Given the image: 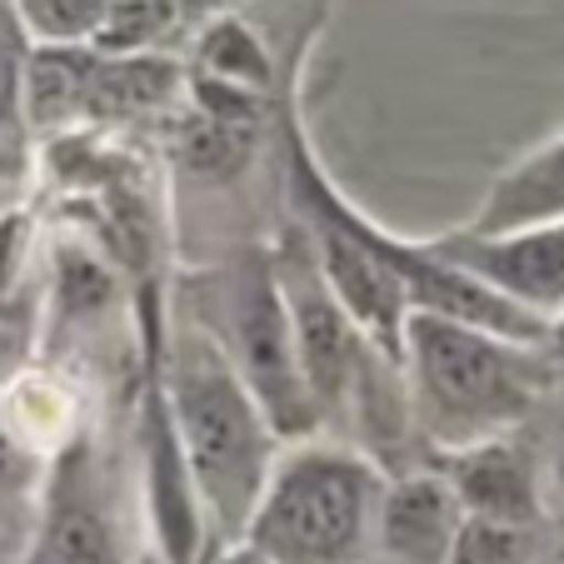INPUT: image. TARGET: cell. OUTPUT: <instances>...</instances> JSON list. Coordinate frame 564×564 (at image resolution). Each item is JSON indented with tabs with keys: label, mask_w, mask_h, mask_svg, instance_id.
I'll use <instances>...</instances> for the list:
<instances>
[{
	"label": "cell",
	"mask_w": 564,
	"mask_h": 564,
	"mask_svg": "<svg viewBox=\"0 0 564 564\" xmlns=\"http://www.w3.org/2000/svg\"><path fill=\"white\" fill-rule=\"evenodd\" d=\"M225 319H230V345L220 340V350L230 355L235 375L256 394V405L265 410L275 440H295V445L310 440L319 430V410L310 400L305 370H300L295 325H290L270 256H250L235 270L230 290H225Z\"/></svg>",
	"instance_id": "obj_4"
},
{
	"label": "cell",
	"mask_w": 564,
	"mask_h": 564,
	"mask_svg": "<svg viewBox=\"0 0 564 564\" xmlns=\"http://www.w3.org/2000/svg\"><path fill=\"white\" fill-rule=\"evenodd\" d=\"M165 400L181 449L191 459L195 490H200L205 520L215 540L235 544L256 514L265 479L280 459V440L270 430L265 410L235 375L230 355L215 335L181 330L171 345V375H165Z\"/></svg>",
	"instance_id": "obj_1"
},
{
	"label": "cell",
	"mask_w": 564,
	"mask_h": 564,
	"mask_svg": "<svg viewBox=\"0 0 564 564\" xmlns=\"http://www.w3.org/2000/svg\"><path fill=\"white\" fill-rule=\"evenodd\" d=\"M140 449H145V510H150V530H155V544H160V560L200 564L220 540H215L210 520H205L191 459H185V449H181V435H175V420H171V400H165V384L160 380H150V390H145Z\"/></svg>",
	"instance_id": "obj_6"
},
{
	"label": "cell",
	"mask_w": 564,
	"mask_h": 564,
	"mask_svg": "<svg viewBox=\"0 0 564 564\" xmlns=\"http://www.w3.org/2000/svg\"><path fill=\"white\" fill-rule=\"evenodd\" d=\"M110 0H15V15L35 45H90Z\"/></svg>",
	"instance_id": "obj_16"
},
{
	"label": "cell",
	"mask_w": 564,
	"mask_h": 564,
	"mask_svg": "<svg viewBox=\"0 0 564 564\" xmlns=\"http://www.w3.org/2000/svg\"><path fill=\"white\" fill-rule=\"evenodd\" d=\"M181 86L165 55H100L90 61V86H86V120H130L160 110Z\"/></svg>",
	"instance_id": "obj_12"
},
{
	"label": "cell",
	"mask_w": 564,
	"mask_h": 564,
	"mask_svg": "<svg viewBox=\"0 0 564 564\" xmlns=\"http://www.w3.org/2000/svg\"><path fill=\"white\" fill-rule=\"evenodd\" d=\"M181 25L175 0H110L106 21L90 35V51L100 55H150L165 35Z\"/></svg>",
	"instance_id": "obj_14"
},
{
	"label": "cell",
	"mask_w": 564,
	"mask_h": 564,
	"mask_svg": "<svg viewBox=\"0 0 564 564\" xmlns=\"http://www.w3.org/2000/svg\"><path fill=\"white\" fill-rule=\"evenodd\" d=\"M200 75L220 80V86H235V90H250V96H265L270 80H275V65H270L265 45L256 41L246 21L235 15H220L200 31Z\"/></svg>",
	"instance_id": "obj_13"
},
{
	"label": "cell",
	"mask_w": 564,
	"mask_h": 564,
	"mask_svg": "<svg viewBox=\"0 0 564 564\" xmlns=\"http://www.w3.org/2000/svg\"><path fill=\"white\" fill-rule=\"evenodd\" d=\"M445 485L455 490L459 510L475 520H505V524H540L544 495L534 459L510 440H485L469 449L445 455Z\"/></svg>",
	"instance_id": "obj_8"
},
{
	"label": "cell",
	"mask_w": 564,
	"mask_h": 564,
	"mask_svg": "<svg viewBox=\"0 0 564 564\" xmlns=\"http://www.w3.org/2000/svg\"><path fill=\"white\" fill-rule=\"evenodd\" d=\"M459 520H465V510L445 485V475L384 479L380 510H375V540L394 564H445Z\"/></svg>",
	"instance_id": "obj_9"
},
{
	"label": "cell",
	"mask_w": 564,
	"mask_h": 564,
	"mask_svg": "<svg viewBox=\"0 0 564 564\" xmlns=\"http://www.w3.org/2000/svg\"><path fill=\"white\" fill-rule=\"evenodd\" d=\"M25 65H31V31L15 6L0 0V160L15 155L25 120Z\"/></svg>",
	"instance_id": "obj_15"
},
{
	"label": "cell",
	"mask_w": 564,
	"mask_h": 564,
	"mask_svg": "<svg viewBox=\"0 0 564 564\" xmlns=\"http://www.w3.org/2000/svg\"><path fill=\"white\" fill-rule=\"evenodd\" d=\"M270 265H275L280 295H285L290 325H295V350H300V370H305V384H310V400H315L319 425H325V415L345 410V400L365 384L370 340L355 330V319L330 295V285H325V275L315 265V250H310V235L300 225L290 230L285 250Z\"/></svg>",
	"instance_id": "obj_5"
},
{
	"label": "cell",
	"mask_w": 564,
	"mask_h": 564,
	"mask_svg": "<svg viewBox=\"0 0 564 564\" xmlns=\"http://www.w3.org/2000/svg\"><path fill=\"white\" fill-rule=\"evenodd\" d=\"M544 355H550L554 370H564V315L550 319V335H544Z\"/></svg>",
	"instance_id": "obj_21"
},
{
	"label": "cell",
	"mask_w": 564,
	"mask_h": 564,
	"mask_svg": "<svg viewBox=\"0 0 564 564\" xmlns=\"http://www.w3.org/2000/svg\"><path fill=\"white\" fill-rule=\"evenodd\" d=\"M210 564H270V560H260L256 550H250V544H220V550H215V560Z\"/></svg>",
	"instance_id": "obj_20"
},
{
	"label": "cell",
	"mask_w": 564,
	"mask_h": 564,
	"mask_svg": "<svg viewBox=\"0 0 564 564\" xmlns=\"http://www.w3.org/2000/svg\"><path fill=\"white\" fill-rule=\"evenodd\" d=\"M449 265H459L465 275L485 280L490 290H500L505 300H514L520 310L540 319L564 315V220L534 225V230L514 235H449V240H430Z\"/></svg>",
	"instance_id": "obj_7"
},
{
	"label": "cell",
	"mask_w": 564,
	"mask_h": 564,
	"mask_svg": "<svg viewBox=\"0 0 564 564\" xmlns=\"http://www.w3.org/2000/svg\"><path fill=\"white\" fill-rule=\"evenodd\" d=\"M380 495L384 475L360 449L300 440L275 459L240 544L270 564H350L375 530Z\"/></svg>",
	"instance_id": "obj_3"
},
{
	"label": "cell",
	"mask_w": 564,
	"mask_h": 564,
	"mask_svg": "<svg viewBox=\"0 0 564 564\" xmlns=\"http://www.w3.org/2000/svg\"><path fill=\"white\" fill-rule=\"evenodd\" d=\"M21 260H25V215L11 210L0 215V305L11 295L15 275H21Z\"/></svg>",
	"instance_id": "obj_18"
},
{
	"label": "cell",
	"mask_w": 564,
	"mask_h": 564,
	"mask_svg": "<svg viewBox=\"0 0 564 564\" xmlns=\"http://www.w3.org/2000/svg\"><path fill=\"white\" fill-rule=\"evenodd\" d=\"M550 485H554V495L564 500V445L554 449V459H550Z\"/></svg>",
	"instance_id": "obj_22"
},
{
	"label": "cell",
	"mask_w": 564,
	"mask_h": 564,
	"mask_svg": "<svg viewBox=\"0 0 564 564\" xmlns=\"http://www.w3.org/2000/svg\"><path fill=\"white\" fill-rule=\"evenodd\" d=\"M230 6H235V0H175L181 21H200V25H210V21H220V15H230Z\"/></svg>",
	"instance_id": "obj_19"
},
{
	"label": "cell",
	"mask_w": 564,
	"mask_h": 564,
	"mask_svg": "<svg viewBox=\"0 0 564 564\" xmlns=\"http://www.w3.org/2000/svg\"><path fill=\"white\" fill-rule=\"evenodd\" d=\"M215 550H220V544H215ZM215 550H210V554H205V560H200V564H210V560H215Z\"/></svg>",
	"instance_id": "obj_23"
},
{
	"label": "cell",
	"mask_w": 564,
	"mask_h": 564,
	"mask_svg": "<svg viewBox=\"0 0 564 564\" xmlns=\"http://www.w3.org/2000/svg\"><path fill=\"white\" fill-rule=\"evenodd\" d=\"M554 220H564V130L550 135L544 145H534L530 155H520L510 171H500V181L479 200L475 220L465 230L514 235V230H534V225H554Z\"/></svg>",
	"instance_id": "obj_10"
},
{
	"label": "cell",
	"mask_w": 564,
	"mask_h": 564,
	"mask_svg": "<svg viewBox=\"0 0 564 564\" xmlns=\"http://www.w3.org/2000/svg\"><path fill=\"white\" fill-rule=\"evenodd\" d=\"M400 370L425 435L449 455L510 435L550 384L554 365L540 345H514L459 319L410 310Z\"/></svg>",
	"instance_id": "obj_2"
},
{
	"label": "cell",
	"mask_w": 564,
	"mask_h": 564,
	"mask_svg": "<svg viewBox=\"0 0 564 564\" xmlns=\"http://www.w3.org/2000/svg\"><path fill=\"white\" fill-rule=\"evenodd\" d=\"M530 560H534V524H505V520L465 514L445 564H530Z\"/></svg>",
	"instance_id": "obj_17"
},
{
	"label": "cell",
	"mask_w": 564,
	"mask_h": 564,
	"mask_svg": "<svg viewBox=\"0 0 564 564\" xmlns=\"http://www.w3.org/2000/svg\"><path fill=\"white\" fill-rule=\"evenodd\" d=\"M21 564H120L116 524L80 490V479L70 475V465L55 479L51 510H45L41 530H35Z\"/></svg>",
	"instance_id": "obj_11"
}]
</instances>
